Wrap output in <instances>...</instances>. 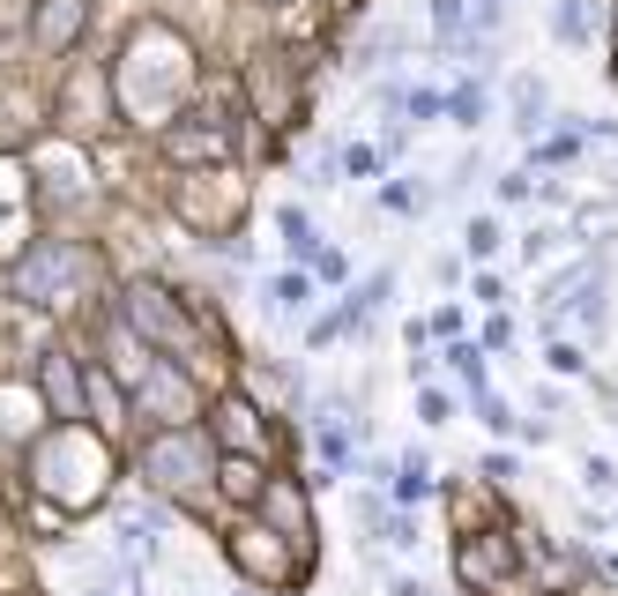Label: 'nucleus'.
Instances as JSON below:
<instances>
[{
  "label": "nucleus",
  "instance_id": "10",
  "mask_svg": "<svg viewBox=\"0 0 618 596\" xmlns=\"http://www.w3.org/2000/svg\"><path fill=\"white\" fill-rule=\"evenodd\" d=\"M395 596H425V589H417V582H403V589H395Z\"/></svg>",
  "mask_w": 618,
  "mask_h": 596
},
{
  "label": "nucleus",
  "instance_id": "8",
  "mask_svg": "<svg viewBox=\"0 0 618 596\" xmlns=\"http://www.w3.org/2000/svg\"><path fill=\"white\" fill-rule=\"evenodd\" d=\"M432 23L454 38V31H462V0H432Z\"/></svg>",
  "mask_w": 618,
  "mask_h": 596
},
{
  "label": "nucleus",
  "instance_id": "1",
  "mask_svg": "<svg viewBox=\"0 0 618 596\" xmlns=\"http://www.w3.org/2000/svg\"><path fill=\"white\" fill-rule=\"evenodd\" d=\"M127 313H134V329L157 343V350H171V358H187V350H194V329L171 313V291H150V284H142V291L127 298Z\"/></svg>",
  "mask_w": 618,
  "mask_h": 596
},
{
  "label": "nucleus",
  "instance_id": "5",
  "mask_svg": "<svg viewBox=\"0 0 618 596\" xmlns=\"http://www.w3.org/2000/svg\"><path fill=\"white\" fill-rule=\"evenodd\" d=\"M551 31H559V38H567V45H581V38H589V31H596V15H589V0H559V8H551Z\"/></svg>",
  "mask_w": 618,
  "mask_h": 596
},
{
  "label": "nucleus",
  "instance_id": "3",
  "mask_svg": "<svg viewBox=\"0 0 618 596\" xmlns=\"http://www.w3.org/2000/svg\"><path fill=\"white\" fill-rule=\"evenodd\" d=\"M68 269H83L75 247H38V254L23 261V291L38 298V306H60V276H68Z\"/></svg>",
  "mask_w": 618,
  "mask_h": 596
},
{
  "label": "nucleus",
  "instance_id": "2",
  "mask_svg": "<svg viewBox=\"0 0 618 596\" xmlns=\"http://www.w3.org/2000/svg\"><path fill=\"white\" fill-rule=\"evenodd\" d=\"M194 463H202V440H194V432H165V440L142 455L150 485H165V492H187V485H194L187 469H194Z\"/></svg>",
  "mask_w": 618,
  "mask_h": 596
},
{
  "label": "nucleus",
  "instance_id": "7",
  "mask_svg": "<svg viewBox=\"0 0 618 596\" xmlns=\"http://www.w3.org/2000/svg\"><path fill=\"white\" fill-rule=\"evenodd\" d=\"M454 128H477V112H485V97H477V90H454Z\"/></svg>",
  "mask_w": 618,
  "mask_h": 596
},
{
  "label": "nucleus",
  "instance_id": "9",
  "mask_svg": "<svg viewBox=\"0 0 618 596\" xmlns=\"http://www.w3.org/2000/svg\"><path fill=\"white\" fill-rule=\"evenodd\" d=\"M470 247H477V254H492V247H499V224H485V216H477V224H470Z\"/></svg>",
  "mask_w": 618,
  "mask_h": 596
},
{
  "label": "nucleus",
  "instance_id": "6",
  "mask_svg": "<svg viewBox=\"0 0 618 596\" xmlns=\"http://www.w3.org/2000/svg\"><path fill=\"white\" fill-rule=\"evenodd\" d=\"M224 492H231V500H253V492H261V477H253L247 455H231V463H224Z\"/></svg>",
  "mask_w": 618,
  "mask_h": 596
},
{
  "label": "nucleus",
  "instance_id": "4",
  "mask_svg": "<svg viewBox=\"0 0 618 596\" xmlns=\"http://www.w3.org/2000/svg\"><path fill=\"white\" fill-rule=\"evenodd\" d=\"M83 15H90L83 0H45V8H38V23H31V38H38L45 52H60V45L83 31Z\"/></svg>",
  "mask_w": 618,
  "mask_h": 596
}]
</instances>
